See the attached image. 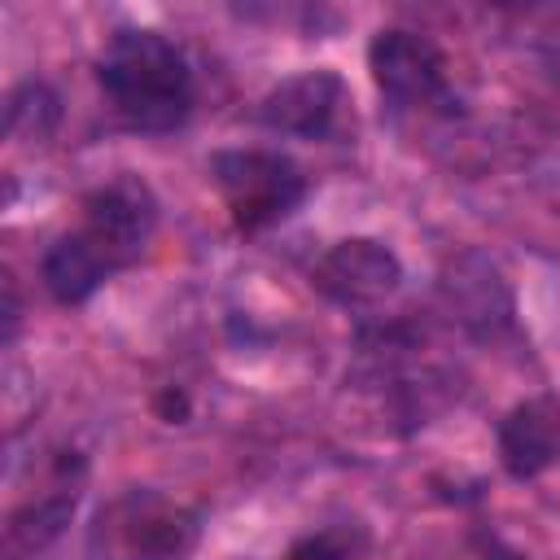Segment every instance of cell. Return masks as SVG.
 I'll use <instances>...</instances> for the list:
<instances>
[{"label": "cell", "mask_w": 560, "mask_h": 560, "mask_svg": "<svg viewBox=\"0 0 560 560\" xmlns=\"http://www.w3.org/2000/svg\"><path fill=\"white\" fill-rule=\"evenodd\" d=\"M210 179L232 214V228L245 236L276 228L311 192L302 166L276 149H219L210 158Z\"/></svg>", "instance_id": "obj_4"}, {"label": "cell", "mask_w": 560, "mask_h": 560, "mask_svg": "<svg viewBox=\"0 0 560 560\" xmlns=\"http://www.w3.org/2000/svg\"><path fill=\"white\" fill-rule=\"evenodd\" d=\"M96 83L131 131H175L188 122L197 83L184 48L149 26H122L96 57Z\"/></svg>", "instance_id": "obj_2"}, {"label": "cell", "mask_w": 560, "mask_h": 560, "mask_svg": "<svg viewBox=\"0 0 560 560\" xmlns=\"http://www.w3.org/2000/svg\"><path fill=\"white\" fill-rule=\"evenodd\" d=\"M363 556V529L359 525H328L315 534H302L284 560H359Z\"/></svg>", "instance_id": "obj_12"}, {"label": "cell", "mask_w": 560, "mask_h": 560, "mask_svg": "<svg viewBox=\"0 0 560 560\" xmlns=\"http://www.w3.org/2000/svg\"><path fill=\"white\" fill-rule=\"evenodd\" d=\"M368 70L376 92L394 109H429V105H451V79H446V57L442 48L407 26H385L368 44Z\"/></svg>", "instance_id": "obj_5"}, {"label": "cell", "mask_w": 560, "mask_h": 560, "mask_svg": "<svg viewBox=\"0 0 560 560\" xmlns=\"http://www.w3.org/2000/svg\"><path fill=\"white\" fill-rule=\"evenodd\" d=\"M83 477H88V464L74 451H61L48 464L44 490L31 494L26 503H18L9 512V525H4V551H9V560H22V556L44 551L70 525V516H74V508L83 499Z\"/></svg>", "instance_id": "obj_8"}, {"label": "cell", "mask_w": 560, "mask_h": 560, "mask_svg": "<svg viewBox=\"0 0 560 560\" xmlns=\"http://www.w3.org/2000/svg\"><path fill=\"white\" fill-rule=\"evenodd\" d=\"M4 122H9V140L18 144H44L57 122H61V101L48 83L31 79L22 88L9 92V105H4Z\"/></svg>", "instance_id": "obj_11"}, {"label": "cell", "mask_w": 560, "mask_h": 560, "mask_svg": "<svg viewBox=\"0 0 560 560\" xmlns=\"http://www.w3.org/2000/svg\"><path fill=\"white\" fill-rule=\"evenodd\" d=\"M18 289H13V280H4V337L13 341V332H18Z\"/></svg>", "instance_id": "obj_13"}, {"label": "cell", "mask_w": 560, "mask_h": 560, "mask_svg": "<svg viewBox=\"0 0 560 560\" xmlns=\"http://www.w3.org/2000/svg\"><path fill=\"white\" fill-rule=\"evenodd\" d=\"M481 560H525V556L512 551V547L499 542V538H486V542H481Z\"/></svg>", "instance_id": "obj_14"}, {"label": "cell", "mask_w": 560, "mask_h": 560, "mask_svg": "<svg viewBox=\"0 0 560 560\" xmlns=\"http://www.w3.org/2000/svg\"><path fill=\"white\" fill-rule=\"evenodd\" d=\"M494 442H499V464L508 477L516 481L542 477L547 468L560 464V402L547 394L516 402L499 420Z\"/></svg>", "instance_id": "obj_10"}, {"label": "cell", "mask_w": 560, "mask_h": 560, "mask_svg": "<svg viewBox=\"0 0 560 560\" xmlns=\"http://www.w3.org/2000/svg\"><path fill=\"white\" fill-rule=\"evenodd\" d=\"M311 280L328 302L363 311L385 302L402 284V258L376 236H346L319 254Z\"/></svg>", "instance_id": "obj_7"}, {"label": "cell", "mask_w": 560, "mask_h": 560, "mask_svg": "<svg viewBox=\"0 0 560 560\" xmlns=\"http://www.w3.org/2000/svg\"><path fill=\"white\" fill-rule=\"evenodd\" d=\"M197 538L201 512L149 486L105 503L92 525V551H105L114 560H184Z\"/></svg>", "instance_id": "obj_3"}, {"label": "cell", "mask_w": 560, "mask_h": 560, "mask_svg": "<svg viewBox=\"0 0 560 560\" xmlns=\"http://www.w3.org/2000/svg\"><path fill=\"white\" fill-rule=\"evenodd\" d=\"M442 302L477 337H494V332L512 328V315H516L508 280L477 249H468V254L446 262V271H442Z\"/></svg>", "instance_id": "obj_9"}, {"label": "cell", "mask_w": 560, "mask_h": 560, "mask_svg": "<svg viewBox=\"0 0 560 560\" xmlns=\"http://www.w3.org/2000/svg\"><path fill=\"white\" fill-rule=\"evenodd\" d=\"M158 228V197L144 179L118 175L101 188H92L79 206V223L61 232L44 258L39 280L52 302L79 306L101 284H109L118 271L140 262Z\"/></svg>", "instance_id": "obj_1"}, {"label": "cell", "mask_w": 560, "mask_h": 560, "mask_svg": "<svg viewBox=\"0 0 560 560\" xmlns=\"http://www.w3.org/2000/svg\"><path fill=\"white\" fill-rule=\"evenodd\" d=\"M350 88L337 70H302L280 79L254 109L267 131L298 140H337L350 127Z\"/></svg>", "instance_id": "obj_6"}]
</instances>
